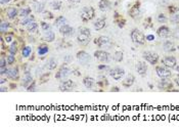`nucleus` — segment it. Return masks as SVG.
Listing matches in <instances>:
<instances>
[{
    "mask_svg": "<svg viewBox=\"0 0 179 133\" xmlns=\"http://www.w3.org/2000/svg\"><path fill=\"white\" fill-rule=\"evenodd\" d=\"M91 33L88 28H79L78 30V36H77V41L78 43L83 46L87 45L90 42Z\"/></svg>",
    "mask_w": 179,
    "mask_h": 133,
    "instance_id": "1",
    "label": "nucleus"
},
{
    "mask_svg": "<svg viewBox=\"0 0 179 133\" xmlns=\"http://www.w3.org/2000/svg\"><path fill=\"white\" fill-rule=\"evenodd\" d=\"M80 16H81V20L84 23H87V22L94 19V16H95V10H94V8H93L92 6H85L81 9Z\"/></svg>",
    "mask_w": 179,
    "mask_h": 133,
    "instance_id": "2",
    "label": "nucleus"
},
{
    "mask_svg": "<svg viewBox=\"0 0 179 133\" xmlns=\"http://www.w3.org/2000/svg\"><path fill=\"white\" fill-rule=\"evenodd\" d=\"M130 37L131 39H132V41L134 43H136V44H144L145 43V36H144V34L141 32L140 30H138V29H134V30L131 32L130 34Z\"/></svg>",
    "mask_w": 179,
    "mask_h": 133,
    "instance_id": "3",
    "label": "nucleus"
},
{
    "mask_svg": "<svg viewBox=\"0 0 179 133\" xmlns=\"http://www.w3.org/2000/svg\"><path fill=\"white\" fill-rule=\"evenodd\" d=\"M94 56H95L96 59H98L101 63H109L112 59L111 54L107 51H105V50H96L94 52Z\"/></svg>",
    "mask_w": 179,
    "mask_h": 133,
    "instance_id": "4",
    "label": "nucleus"
},
{
    "mask_svg": "<svg viewBox=\"0 0 179 133\" xmlns=\"http://www.w3.org/2000/svg\"><path fill=\"white\" fill-rule=\"evenodd\" d=\"M142 56H143V59L149 63L151 65H156L159 61V54L158 53H155L153 51H144L142 53Z\"/></svg>",
    "mask_w": 179,
    "mask_h": 133,
    "instance_id": "5",
    "label": "nucleus"
},
{
    "mask_svg": "<svg viewBox=\"0 0 179 133\" xmlns=\"http://www.w3.org/2000/svg\"><path fill=\"white\" fill-rule=\"evenodd\" d=\"M71 74V70L68 68L67 65H61L59 70L57 71V73L55 74V78L58 80H61V81H63L68 78V76Z\"/></svg>",
    "mask_w": 179,
    "mask_h": 133,
    "instance_id": "6",
    "label": "nucleus"
},
{
    "mask_svg": "<svg viewBox=\"0 0 179 133\" xmlns=\"http://www.w3.org/2000/svg\"><path fill=\"white\" fill-rule=\"evenodd\" d=\"M124 75H125V70L122 68H119V67L109 70V76L114 80H116V81L121 80L124 77Z\"/></svg>",
    "mask_w": 179,
    "mask_h": 133,
    "instance_id": "7",
    "label": "nucleus"
},
{
    "mask_svg": "<svg viewBox=\"0 0 179 133\" xmlns=\"http://www.w3.org/2000/svg\"><path fill=\"white\" fill-rule=\"evenodd\" d=\"M58 30H59V33H61V35L65 36V37H72V36L75 35V29L72 28V27L70 26V25H68V24H65V25H63L61 27H59L58 28Z\"/></svg>",
    "mask_w": 179,
    "mask_h": 133,
    "instance_id": "8",
    "label": "nucleus"
},
{
    "mask_svg": "<svg viewBox=\"0 0 179 133\" xmlns=\"http://www.w3.org/2000/svg\"><path fill=\"white\" fill-rule=\"evenodd\" d=\"M156 73L160 78H169V77H171V75H172L170 69L165 67V65H164V67L163 65H158V67H156Z\"/></svg>",
    "mask_w": 179,
    "mask_h": 133,
    "instance_id": "9",
    "label": "nucleus"
},
{
    "mask_svg": "<svg viewBox=\"0 0 179 133\" xmlns=\"http://www.w3.org/2000/svg\"><path fill=\"white\" fill-rule=\"evenodd\" d=\"M77 59L79 61V63L83 65H86L90 63L91 61V57L86 51H84V50H81L77 53Z\"/></svg>",
    "mask_w": 179,
    "mask_h": 133,
    "instance_id": "10",
    "label": "nucleus"
},
{
    "mask_svg": "<svg viewBox=\"0 0 179 133\" xmlns=\"http://www.w3.org/2000/svg\"><path fill=\"white\" fill-rule=\"evenodd\" d=\"M76 87V84L73 80H63L61 81V85H59V90L61 91H71Z\"/></svg>",
    "mask_w": 179,
    "mask_h": 133,
    "instance_id": "11",
    "label": "nucleus"
},
{
    "mask_svg": "<svg viewBox=\"0 0 179 133\" xmlns=\"http://www.w3.org/2000/svg\"><path fill=\"white\" fill-rule=\"evenodd\" d=\"M162 63H163L165 67L169 69H173L176 67L177 65V59H175L174 56H166L162 59Z\"/></svg>",
    "mask_w": 179,
    "mask_h": 133,
    "instance_id": "12",
    "label": "nucleus"
},
{
    "mask_svg": "<svg viewBox=\"0 0 179 133\" xmlns=\"http://www.w3.org/2000/svg\"><path fill=\"white\" fill-rule=\"evenodd\" d=\"M94 43L97 45L98 47H105L107 45H109V38L105 37V36H99V37L94 39Z\"/></svg>",
    "mask_w": 179,
    "mask_h": 133,
    "instance_id": "13",
    "label": "nucleus"
},
{
    "mask_svg": "<svg viewBox=\"0 0 179 133\" xmlns=\"http://www.w3.org/2000/svg\"><path fill=\"white\" fill-rule=\"evenodd\" d=\"M135 69H136V72L140 75V76H144L147 72V65L144 61H138L135 65Z\"/></svg>",
    "mask_w": 179,
    "mask_h": 133,
    "instance_id": "14",
    "label": "nucleus"
},
{
    "mask_svg": "<svg viewBox=\"0 0 179 133\" xmlns=\"http://www.w3.org/2000/svg\"><path fill=\"white\" fill-rule=\"evenodd\" d=\"M157 34L160 38H167L170 36L171 32H170V29L167 26H162L157 30Z\"/></svg>",
    "mask_w": 179,
    "mask_h": 133,
    "instance_id": "15",
    "label": "nucleus"
},
{
    "mask_svg": "<svg viewBox=\"0 0 179 133\" xmlns=\"http://www.w3.org/2000/svg\"><path fill=\"white\" fill-rule=\"evenodd\" d=\"M6 16L9 20H14L16 16H19V10L16 9V7L10 6L6 9Z\"/></svg>",
    "mask_w": 179,
    "mask_h": 133,
    "instance_id": "16",
    "label": "nucleus"
},
{
    "mask_svg": "<svg viewBox=\"0 0 179 133\" xmlns=\"http://www.w3.org/2000/svg\"><path fill=\"white\" fill-rule=\"evenodd\" d=\"M6 76L11 80L19 79V68L8 69V71H7V73H6Z\"/></svg>",
    "mask_w": 179,
    "mask_h": 133,
    "instance_id": "17",
    "label": "nucleus"
},
{
    "mask_svg": "<svg viewBox=\"0 0 179 133\" xmlns=\"http://www.w3.org/2000/svg\"><path fill=\"white\" fill-rule=\"evenodd\" d=\"M134 81H135V77L132 74H129L127 77L122 81V85H123L124 87H131L133 85V83H134Z\"/></svg>",
    "mask_w": 179,
    "mask_h": 133,
    "instance_id": "18",
    "label": "nucleus"
},
{
    "mask_svg": "<svg viewBox=\"0 0 179 133\" xmlns=\"http://www.w3.org/2000/svg\"><path fill=\"white\" fill-rule=\"evenodd\" d=\"M158 87L159 89H170L172 88V83L169 80H167V78H162V80L158 84Z\"/></svg>",
    "mask_w": 179,
    "mask_h": 133,
    "instance_id": "19",
    "label": "nucleus"
},
{
    "mask_svg": "<svg viewBox=\"0 0 179 133\" xmlns=\"http://www.w3.org/2000/svg\"><path fill=\"white\" fill-rule=\"evenodd\" d=\"M33 82V77H32V75L30 74L29 72H26L25 73V77H24L23 81H22L21 85L24 87H28L29 85L31 84Z\"/></svg>",
    "mask_w": 179,
    "mask_h": 133,
    "instance_id": "20",
    "label": "nucleus"
},
{
    "mask_svg": "<svg viewBox=\"0 0 179 133\" xmlns=\"http://www.w3.org/2000/svg\"><path fill=\"white\" fill-rule=\"evenodd\" d=\"M98 7H99V9L101 11H107V10L109 9V7H111V2H109V0H99Z\"/></svg>",
    "mask_w": 179,
    "mask_h": 133,
    "instance_id": "21",
    "label": "nucleus"
},
{
    "mask_svg": "<svg viewBox=\"0 0 179 133\" xmlns=\"http://www.w3.org/2000/svg\"><path fill=\"white\" fill-rule=\"evenodd\" d=\"M105 27V18H99L97 21L94 23V29L96 31H99Z\"/></svg>",
    "mask_w": 179,
    "mask_h": 133,
    "instance_id": "22",
    "label": "nucleus"
},
{
    "mask_svg": "<svg viewBox=\"0 0 179 133\" xmlns=\"http://www.w3.org/2000/svg\"><path fill=\"white\" fill-rule=\"evenodd\" d=\"M83 84L86 88L91 89L94 86V84H95V80L93 79L92 77H85L83 79Z\"/></svg>",
    "mask_w": 179,
    "mask_h": 133,
    "instance_id": "23",
    "label": "nucleus"
},
{
    "mask_svg": "<svg viewBox=\"0 0 179 133\" xmlns=\"http://www.w3.org/2000/svg\"><path fill=\"white\" fill-rule=\"evenodd\" d=\"M44 40L46 42H52L55 39V34L52 30H49L47 32H44Z\"/></svg>",
    "mask_w": 179,
    "mask_h": 133,
    "instance_id": "24",
    "label": "nucleus"
},
{
    "mask_svg": "<svg viewBox=\"0 0 179 133\" xmlns=\"http://www.w3.org/2000/svg\"><path fill=\"white\" fill-rule=\"evenodd\" d=\"M163 48H164V50L167 52H172L176 49L175 48V44L172 41H165L163 44Z\"/></svg>",
    "mask_w": 179,
    "mask_h": 133,
    "instance_id": "25",
    "label": "nucleus"
},
{
    "mask_svg": "<svg viewBox=\"0 0 179 133\" xmlns=\"http://www.w3.org/2000/svg\"><path fill=\"white\" fill-rule=\"evenodd\" d=\"M129 14H130L132 18H137L138 16L140 14V8H139V3H136L134 6L129 10Z\"/></svg>",
    "mask_w": 179,
    "mask_h": 133,
    "instance_id": "26",
    "label": "nucleus"
},
{
    "mask_svg": "<svg viewBox=\"0 0 179 133\" xmlns=\"http://www.w3.org/2000/svg\"><path fill=\"white\" fill-rule=\"evenodd\" d=\"M33 7H34V10L38 14L43 11L44 9V3H40V1H37V0H33Z\"/></svg>",
    "mask_w": 179,
    "mask_h": 133,
    "instance_id": "27",
    "label": "nucleus"
},
{
    "mask_svg": "<svg viewBox=\"0 0 179 133\" xmlns=\"http://www.w3.org/2000/svg\"><path fill=\"white\" fill-rule=\"evenodd\" d=\"M65 24H67V19H66L65 16H58V18H56L55 21H54V27L59 28V27H61L63 25H65Z\"/></svg>",
    "mask_w": 179,
    "mask_h": 133,
    "instance_id": "28",
    "label": "nucleus"
},
{
    "mask_svg": "<svg viewBox=\"0 0 179 133\" xmlns=\"http://www.w3.org/2000/svg\"><path fill=\"white\" fill-rule=\"evenodd\" d=\"M31 11H32V9H31L30 7H24V8H21V9L19 10V16H21V18H26V16H30Z\"/></svg>",
    "mask_w": 179,
    "mask_h": 133,
    "instance_id": "29",
    "label": "nucleus"
},
{
    "mask_svg": "<svg viewBox=\"0 0 179 133\" xmlns=\"http://www.w3.org/2000/svg\"><path fill=\"white\" fill-rule=\"evenodd\" d=\"M26 28H27V30H28L29 32H32V33L37 32V30H38V24L36 23L35 21H34V22H31L30 24H28V25L26 26Z\"/></svg>",
    "mask_w": 179,
    "mask_h": 133,
    "instance_id": "30",
    "label": "nucleus"
},
{
    "mask_svg": "<svg viewBox=\"0 0 179 133\" xmlns=\"http://www.w3.org/2000/svg\"><path fill=\"white\" fill-rule=\"evenodd\" d=\"M57 67V61H56L55 59H50L48 61H47L46 63V68L48 69V70H54V69Z\"/></svg>",
    "mask_w": 179,
    "mask_h": 133,
    "instance_id": "31",
    "label": "nucleus"
},
{
    "mask_svg": "<svg viewBox=\"0 0 179 133\" xmlns=\"http://www.w3.org/2000/svg\"><path fill=\"white\" fill-rule=\"evenodd\" d=\"M49 51V47L46 44H41L38 47V54L39 55H44Z\"/></svg>",
    "mask_w": 179,
    "mask_h": 133,
    "instance_id": "32",
    "label": "nucleus"
},
{
    "mask_svg": "<svg viewBox=\"0 0 179 133\" xmlns=\"http://www.w3.org/2000/svg\"><path fill=\"white\" fill-rule=\"evenodd\" d=\"M123 56H124V53L122 51H116L114 53V55H113V59H114V61L120 63V61H123Z\"/></svg>",
    "mask_w": 179,
    "mask_h": 133,
    "instance_id": "33",
    "label": "nucleus"
},
{
    "mask_svg": "<svg viewBox=\"0 0 179 133\" xmlns=\"http://www.w3.org/2000/svg\"><path fill=\"white\" fill-rule=\"evenodd\" d=\"M34 21H35L34 16H26V18H24V20L21 22V24L23 26H27L28 24H30L31 22H34Z\"/></svg>",
    "mask_w": 179,
    "mask_h": 133,
    "instance_id": "34",
    "label": "nucleus"
},
{
    "mask_svg": "<svg viewBox=\"0 0 179 133\" xmlns=\"http://www.w3.org/2000/svg\"><path fill=\"white\" fill-rule=\"evenodd\" d=\"M31 53H32V48H31L30 46H25V47H23V50H22V54H23L24 57H29Z\"/></svg>",
    "mask_w": 179,
    "mask_h": 133,
    "instance_id": "35",
    "label": "nucleus"
},
{
    "mask_svg": "<svg viewBox=\"0 0 179 133\" xmlns=\"http://www.w3.org/2000/svg\"><path fill=\"white\" fill-rule=\"evenodd\" d=\"M8 51L11 54H16V52H18V44H16V41H14V42L10 44V46L8 47Z\"/></svg>",
    "mask_w": 179,
    "mask_h": 133,
    "instance_id": "36",
    "label": "nucleus"
},
{
    "mask_svg": "<svg viewBox=\"0 0 179 133\" xmlns=\"http://www.w3.org/2000/svg\"><path fill=\"white\" fill-rule=\"evenodd\" d=\"M116 16H115V18H116V23H118V25H119V27H124V25H125V23H126V21L124 19H121L120 16H119V14H115Z\"/></svg>",
    "mask_w": 179,
    "mask_h": 133,
    "instance_id": "37",
    "label": "nucleus"
},
{
    "mask_svg": "<svg viewBox=\"0 0 179 133\" xmlns=\"http://www.w3.org/2000/svg\"><path fill=\"white\" fill-rule=\"evenodd\" d=\"M9 27H10L9 23H6V22H1V24H0V30H1L2 33L7 31V29L9 28Z\"/></svg>",
    "mask_w": 179,
    "mask_h": 133,
    "instance_id": "38",
    "label": "nucleus"
},
{
    "mask_svg": "<svg viewBox=\"0 0 179 133\" xmlns=\"http://www.w3.org/2000/svg\"><path fill=\"white\" fill-rule=\"evenodd\" d=\"M51 7L54 10H59L61 7V1H53V2L51 3Z\"/></svg>",
    "mask_w": 179,
    "mask_h": 133,
    "instance_id": "39",
    "label": "nucleus"
},
{
    "mask_svg": "<svg viewBox=\"0 0 179 133\" xmlns=\"http://www.w3.org/2000/svg\"><path fill=\"white\" fill-rule=\"evenodd\" d=\"M49 77H50V73H45V74L41 75L40 76V82L41 83H45L49 80Z\"/></svg>",
    "mask_w": 179,
    "mask_h": 133,
    "instance_id": "40",
    "label": "nucleus"
},
{
    "mask_svg": "<svg viewBox=\"0 0 179 133\" xmlns=\"http://www.w3.org/2000/svg\"><path fill=\"white\" fill-rule=\"evenodd\" d=\"M41 29L43 32H47V31L51 30V26L49 24H47L46 22H42L41 23Z\"/></svg>",
    "mask_w": 179,
    "mask_h": 133,
    "instance_id": "41",
    "label": "nucleus"
},
{
    "mask_svg": "<svg viewBox=\"0 0 179 133\" xmlns=\"http://www.w3.org/2000/svg\"><path fill=\"white\" fill-rule=\"evenodd\" d=\"M101 78V81H97V85H99L100 87H105L109 85V81H107L105 78L103 77H100Z\"/></svg>",
    "mask_w": 179,
    "mask_h": 133,
    "instance_id": "42",
    "label": "nucleus"
},
{
    "mask_svg": "<svg viewBox=\"0 0 179 133\" xmlns=\"http://www.w3.org/2000/svg\"><path fill=\"white\" fill-rule=\"evenodd\" d=\"M14 61H16V57H14V54L10 53L9 55H7V63H8V65H14Z\"/></svg>",
    "mask_w": 179,
    "mask_h": 133,
    "instance_id": "43",
    "label": "nucleus"
},
{
    "mask_svg": "<svg viewBox=\"0 0 179 133\" xmlns=\"http://www.w3.org/2000/svg\"><path fill=\"white\" fill-rule=\"evenodd\" d=\"M43 18H44L45 20H52L53 19V14H52V12H50V11H44V14H43Z\"/></svg>",
    "mask_w": 179,
    "mask_h": 133,
    "instance_id": "44",
    "label": "nucleus"
},
{
    "mask_svg": "<svg viewBox=\"0 0 179 133\" xmlns=\"http://www.w3.org/2000/svg\"><path fill=\"white\" fill-rule=\"evenodd\" d=\"M168 10H169L170 14H176L177 11H179V7L174 6V5H171V6H169Z\"/></svg>",
    "mask_w": 179,
    "mask_h": 133,
    "instance_id": "45",
    "label": "nucleus"
},
{
    "mask_svg": "<svg viewBox=\"0 0 179 133\" xmlns=\"http://www.w3.org/2000/svg\"><path fill=\"white\" fill-rule=\"evenodd\" d=\"M167 21V18H166L165 14H160L158 16V22H160V23H165V22Z\"/></svg>",
    "mask_w": 179,
    "mask_h": 133,
    "instance_id": "46",
    "label": "nucleus"
},
{
    "mask_svg": "<svg viewBox=\"0 0 179 133\" xmlns=\"http://www.w3.org/2000/svg\"><path fill=\"white\" fill-rule=\"evenodd\" d=\"M35 87H36V82L33 81L28 87H27V90L28 91H35Z\"/></svg>",
    "mask_w": 179,
    "mask_h": 133,
    "instance_id": "47",
    "label": "nucleus"
},
{
    "mask_svg": "<svg viewBox=\"0 0 179 133\" xmlns=\"http://www.w3.org/2000/svg\"><path fill=\"white\" fill-rule=\"evenodd\" d=\"M171 22H173V23H175V24H179V14L173 16L172 18H171Z\"/></svg>",
    "mask_w": 179,
    "mask_h": 133,
    "instance_id": "48",
    "label": "nucleus"
},
{
    "mask_svg": "<svg viewBox=\"0 0 179 133\" xmlns=\"http://www.w3.org/2000/svg\"><path fill=\"white\" fill-rule=\"evenodd\" d=\"M7 65V61H5L4 57H1V59H0V68H3V67H6Z\"/></svg>",
    "mask_w": 179,
    "mask_h": 133,
    "instance_id": "49",
    "label": "nucleus"
},
{
    "mask_svg": "<svg viewBox=\"0 0 179 133\" xmlns=\"http://www.w3.org/2000/svg\"><path fill=\"white\" fill-rule=\"evenodd\" d=\"M97 69L99 71H103V70H109V67L107 65H99L97 67Z\"/></svg>",
    "mask_w": 179,
    "mask_h": 133,
    "instance_id": "50",
    "label": "nucleus"
},
{
    "mask_svg": "<svg viewBox=\"0 0 179 133\" xmlns=\"http://www.w3.org/2000/svg\"><path fill=\"white\" fill-rule=\"evenodd\" d=\"M4 39H5V42H6V43L11 42V41H12V34H10V35H6Z\"/></svg>",
    "mask_w": 179,
    "mask_h": 133,
    "instance_id": "51",
    "label": "nucleus"
},
{
    "mask_svg": "<svg viewBox=\"0 0 179 133\" xmlns=\"http://www.w3.org/2000/svg\"><path fill=\"white\" fill-rule=\"evenodd\" d=\"M7 71H8V69H7V67H3V68H0V74L1 75H4L7 73Z\"/></svg>",
    "mask_w": 179,
    "mask_h": 133,
    "instance_id": "52",
    "label": "nucleus"
},
{
    "mask_svg": "<svg viewBox=\"0 0 179 133\" xmlns=\"http://www.w3.org/2000/svg\"><path fill=\"white\" fill-rule=\"evenodd\" d=\"M145 39H147V41H153V40H155V36L149 34V35H147V37H145Z\"/></svg>",
    "mask_w": 179,
    "mask_h": 133,
    "instance_id": "53",
    "label": "nucleus"
},
{
    "mask_svg": "<svg viewBox=\"0 0 179 133\" xmlns=\"http://www.w3.org/2000/svg\"><path fill=\"white\" fill-rule=\"evenodd\" d=\"M11 0H0V3L1 4H5V3H8V2H10Z\"/></svg>",
    "mask_w": 179,
    "mask_h": 133,
    "instance_id": "54",
    "label": "nucleus"
},
{
    "mask_svg": "<svg viewBox=\"0 0 179 133\" xmlns=\"http://www.w3.org/2000/svg\"><path fill=\"white\" fill-rule=\"evenodd\" d=\"M174 81H175V84H177V85H178V86H179V76H177V77L175 78Z\"/></svg>",
    "mask_w": 179,
    "mask_h": 133,
    "instance_id": "55",
    "label": "nucleus"
},
{
    "mask_svg": "<svg viewBox=\"0 0 179 133\" xmlns=\"http://www.w3.org/2000/svg\"><path fill=\"white\" fill-rule=\"evenodd\" d=\"M111 91H116V92H119V91H120V89H119L118 87H113V88L111 89Z\"/></svg>",
    "mask_w": 179,
    "mask_h": 133,
    "instance_id": "56",
    "label": "nucleus"
},
{
    "mask_svg": "<svg viewBox=\"0 0 179 133\" xmlns=\"http://www.w3.org/2000/svg\"><path fill=\"white\" fill-rule=\"evenodd\" d=\"M68 1H70V2H72V3H78V2H80L81 0H68Z\"/></svg>",
    "mask_w": 179,
    "mask_h": 133,
    "instance_id": "57",
    "label": "nucleus"
},
{
    "mask_svg": "<svg viewBox=\"0 0 179 133\" xmlns=\"http://www.w3.org/2000/svg\"><path fill=\"white\" fill-rule=\"evenodd\" d=\"M7 90H8V88H6V87H1V92H6Z\"/></svg>",
    "mask_w": 179,
    "mask_h": 133,
    "instance_id": "58",
    "label": "nucleus"
},
{
    "mask_svg": "<svg viewBox=\"0 0 179 133\" xmlns=\"http://www.w3.org/2000/svg\"><path fill=\"white\" fill-rule=\"evenodd\" d=\"M71 61V57H70V55H68V57L67 59H65V61Z\"/></svg>",
    "mask_w": 179,
    "mask_h": 133,
    "instance_id": "59",
    "label": "nucleus"
},
{
    "mask_svg": "<svg viewBox=\"0 0 179 133\" xmlns=\"http://www.w3.org/2000/svg\"><path fill=\"white\" fill-rule=\"evenodd\" d=\"M5 82H6V79H1L0 83H1V84H3V83H5Z\"/></svg>",
    "mask_w": 179,
    "mask_h": 133,
    "instance_id": "60",
    "label": "nucleus"
},
{
    "mask_svg": "<svg viewBox=\"0 0 179 133\" xmlns=\"http://www.w3.org/2000/svg\"><path fill=\"white\" fill-rule=\"evenodd\" d=\"M14 87H16V84H14V83H12V84H10V88H14Z\"/></svg>",
    "mask_w": 179,
    "mask_h": 133,
    "instance_id": "61",
    "label": "nucleus"
},
{
    "mask_svg": "<svg viewBox=\"0 0 179 133\" xmlns=\"http://www.w3.org/2000/svg\"><path fill=\"white\" fill-rule=\"evenodd\" d=\"M176 70H177V72L179 73V65H178V67H176Z\"/></svg>",
    "mask_w": 179,
    "mask_h": 133,
    "instance_id": "62",
    "label": "nucleus"
}]
</instances>
